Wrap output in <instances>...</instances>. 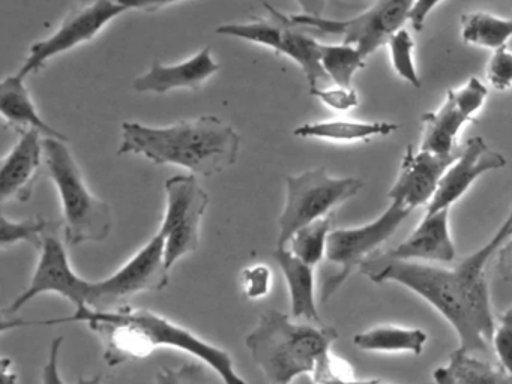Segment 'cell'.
<instances>
[{"label":"cell","instance_id":"cell-1","mask_svg":"<svg viewBox=\"0 0 512 384\" xmlns=\"http://www.w3.org/2000/svg\"><path fill=\"white\" fill-rule=\"evenodd\" d=\"M512 236V207L508 218L478 251L467 255L452 269L421 261H376L361 264V273L374 282H397L415 291L448 320L470 353H490L494 323L485 266Z\"/></svg>","mask_w":512,"mask_h":384},{"label":"cell","instance_id":"cell-2","mask_svg":"<svg viewBox=\"0 0 512 384\" xmlns=\"http://www.w3.org/2000/svg\"><path fill=\"white\" fill-rule=\"evenodd\" d=\"M86 323L103 344L104 362L110 368L131 360L145 359L158 348L184 351L206 363L223 384H248L236 371L232 356L224 348L206 341L193 330L148 309L124 305L109 311L76 309L73 315L52 320L4 321L2 330L16 327L53 326V324Z\"/></svg>","mask_w":512,"mask_h":384},{"label":"cell","instance_id":"cell-3","mask_svg":"<svg viewBox=\"0 0 512 384\" xmlns=\"http://www.w3.org/2000/svg\"><path fill=\"white\" fill-rule=\"evenodd\" d=\"M241 135L220 117L206 114L169 126L122 123L119 155H140L157 165H178L211 177L238 161Z\"/></svg>","mask_w":512,"mask_h":384},{"label":"cell","instance_id":"cell-4","mask_svg":"<svg viewBox=\"0 0 512 384\" xmlns=\"http://www.w3.org/2000/svg\"><path fill=\"white\" fill-rule=\"evenodd\" d=\"M337 339L334 327L296 323L289 315L268 309L260 314L245 344L269 384H295L314 374Z\"/></svg>","mask_w":512,"mask_h":384},{"label":"cell","instance_id":"cell-5","mask_svg":"<svg viewBox=\"0 0 512 384\" xmlns=\"http://www.w3.org/2000/svg\"><path fill=\"white\" fill-rule=\"evenodd\" d=\"M44 161L61 198L65 243L104 242L113 230L112 207L92 194L68 141L44 137Z\"/></svg>","mask_w":512,"mask_h":384},{"label":"cell","instance_id":"cell-6","mask_svg":"<svg viewBox=\"0 0 512 384\" xmlns=\"http://www.w3.org/2000/svg\"><path fill=\"white\" fill-rule=\"evenodd\" d=\"M364 182L356 177H334L325 167L286 177V201L278 218L277 248H286L293 234L355 197Z\"/></svg>","mask_w":512,"mask_h":384},{"label":"cell","instance_id":"cell-7","mask_svg":"<svg viewBox=\"0 0 512 384\" xmlns=\"http://www.w3.org/2000/svg\"><path fill=\"white\" fill-rule=\"evenodd\" d=\"M271 12V18H256L248 23L221 24L215 29L218 35L244 39L254 44L268 47L275 54H284L301 66L302 72L311 87H319L326 80L322 66V45L313 36L302 33L298 26L289 20V15L275 9L269 3H263Z\"/></svg>","mask_w":512,"mask_h":384},{"label":"cell","instance_id":"cell-8","mask_svg":"<svg viewBox=\"0 0 512 384\" xmlns=\"http://www.w3.org/2000/svg\"><path fill=\"white\" fill-rule=\"evenodd\" d=\"M413 210L404 204L392 201L391 206L374 221L361 227L332 230L326 246V260L338 266L337 272L323 281L320 300L328 302L332 294L347 281L356 266H361L368 255L379 249L382 243L397 233L400 225L409 218Z\"/></svg>","mask_w":512,"mask_h":384},{"label":"cell","instance_id":"cell-9","mask_svg":"<svg viewBox=\"0 0 512 384\" xmlns=\"http://www.w3.org/2000/svg\"><path fill=\"white\" fill-rule=\"evenodd\" d=\"M209 206V195L194 174H179L166 182V212L158 233L164 237L169 270L176 261L194 254L200 245V224Z\"/></svg>","mask_w":512,"mask_h":384},{"label":"cell","instance_id":"cell-10","mask_svg":"<svg viewBox=\"0 0 512 384\" xmlns=\"http://www.w3.org/2000/svg\"><path fill=\"white\" fill-rule=\"evenodd\" d=\"M169 272L164 237L157 233L109 278L92 281L86 308L109 311L127 305L137 294L164 290L169 285Z\"/></svg>","mask_w":512,"mask_h":384},{"label":"cell","instance_id":"cell-11","mask_svg":"<svg viewBox=\"0 0 512 384\" xmlns=\"http://www.w3.org/2000/svg\"><path fill=\"white\" fill-rule=\"evenodd\" d=\"M415 0H377L367 11L349 20H332L311 15H289V20L298 27H311L323 33L341 35L344 44L355 45L365 57L377 48L388 44L397 30L409 20Z\"/></svg>","mask_w":512,"mask_h":384},{"label":"cell","instance_id":"cell-12","mask_svg":"<svg viewBox=\"0 0 512 384\" xmlns=\"http://www.w3.org/2000/svg\"><path fill=\"white\" fill-rule=\"evenodd\" d=\"M127 11L118 0H92L86 5L76 6L68 12L61 26L52 35L31 45L28 57L17 74L23 78L38 74L59 54L67 53L97 38L107 24Z\"/></svg>","mask_w":512,"mask_h":384},{"label":"cell","instance_id":"cell-13","mask_svg":"<svg viewBox=\"0 0 512 384\" xmlns=\"http://www.w3.org/2000/svg\"><path fill=\"white\" fill-rule=\"evenodd\" d=\"M92 281L80 278L71 266L65 243L59 239L56 228H49L44 234L40 248L37 269L32 276L31 284L20 296L11 302L7 312H19L35 297L41 294L55 293L73 303L74 308L83 309L88 306Z\"/></svg>","mask_w":512,"mask_h":384},{"label":"cell","instance_id":"cell-14","mask_svg":"<svg viewBox=\"0 0 512 384\" xmlns=\"http://www.w3.org/2000/svg\"><path fill=\"white\" fill-rule=\"evenodd\" d=\"M506 165L505 156L490 149L481 137H472L464 143L463 152L449 165L443 174L436 194L427 204V212L434 213L451 209L460 200L478 177L487 171L499 170Z\"/></svg>","mask_w":512,"mask_h":384},{"label":"cell","instance_id":"cell-15","mask_svg":"<svg viewBox=\"0 0 512 384\" xmlns=\"http://www.w3.org/2000/svg\"><path fill=\"white\" fill-rule=\"evenodd\" d=\"M463 147L452 155H436L421 149L415 152L413 146L407 147L401 162L400 174L394 186L389 189L388 197L391 201H397L412 210L430 203L443 174L463 152Z\"/></svg>","mask_w":512,"mask_h":384},{"label":"cell","instance_id":"cell-16","mask_svg":"<svg viewBox=\"0 0 512 384\" xmlns=\"http://www.w3.org/2000/svg\"><path fill=\"white\" fill-rule=\"evenodd\" d=\"M455 258V245L449 228V209L425 213L421 224L395 248L370 257L376 263L385 261H431L451 263Z\"/></svg>","mask_w":512,"mask_h":384},{"label":"cell","instance_id":"cell-17","mask_svg":"<svg viewBox=\"0 0 512 384\" xmlns=\"http://www.w3.org/2000/svg\"><path fill=\"white\" fill-rule=\"evenodd\" d=\"M44 135L37 129L20 132L19 141L0 165V201L31 200L44 159Z\"/></svg>","mask_w":512,"mask_h":384},{"label":"cell","instance_id":"cell-18","mask_svg":"<svg viewBox=\"0 0 512 384\" xmlns=\"http://www.w3.org/2000/svg\"><path fill=\"white\" fill-rule=\"evenodd\" d=\"M220 71V63L212 57L211 47L202 48L199 53L175 65L155 60L145 74L134 78L133 89L139 93H164L187 89L197 92L209 78Z\"/></svg>","mask_w":512,"mask_h":384},{"label":"cell","instance_id":"cell-19","mask_svg":"<svg viewBox=\"0 0 512 384\" xmlns=\"http://www.w3.org/2000/svg\"><path fill=\"white\" fill-rule=\"evenodd\" d=\"M274 260L277 261L289 288L292 318L323 324L316 303L314 267L296 257L287 248H275Z\"/></svg>","mask_w":512,"mask_h":384},{"label":"cell","instance_id":"cell-20","mask_svg":"<svg viewBox=\"0 0 512 384\" xmlns=\"http://www.w3.org/2000/svg\"><path fill=\"white\" fill-rule=\"evenodd\" d=\"M473 117L458 104L452 90L446 92L442 107L436 111H428L422 116L424 135H422L421 150L436 153V155H452L463 147L457 137L460 129Z\"/></svg>","mask_w":512,"mask_h":384},{"label":"cell","instance_id":"cell-21","mask_svg":"<svg viewBox=\"0 0 512 384\" xmlns=\"http://www.w3.org/2000/svg\"><path fill=\"white\" fill-rule=\"evenodd\" d=\"M0 113L5 122L16 131L37 129L44 137L62 138L68 141L67 135L56 131L40 116L22 75H8L0 84Z\"/></svg>","mask_w":512,"mask_h":384},{"label":"cell","instance_id":"cell-22","mask_svg":"<svg viewBox=\"0 0 512 384\" xmlns=\"http://www.w3.org/2000/svg\"><path fill=\"white\" fill-rule=\"evenodd\" d=\"M436 384H512V375L502 366L478 359L464 348L449 354L446 366L434 369Z\"/></svg>","mask_w":512,"mask_h":384},{"label":"cell","instance_id":"cell-23","mask_svg":"<svg viewBox=\"0 0 512 384\" xmlns=\"http://www.w3.org/2000/svg\"><path fill=\"white\" fill-rule=\"evenodd\" d=\"M398 129L400 125L392 122L335 119L304 123L293 129V135L314 138V140L335 141V143H353V141H368L374 137H386Z\"/></svg>","mask_w":512,"mask_h":384},{"label":"cell","instance_id":"cell-24","mask_svg":"<svg viewBox=\"0 0 512 384\" xmlns=\"http://www.w3.org/2000/svg\"><path fill=\"white\" fill-rule=\"evenodd\" d=\"M428 336L421 329L406 327L380 326L367 332L358 333L353 344L364 351L379 353H412L419 356L424 351Z\"/></svg>","mask_w":512,"mask_h":384},{"label":"cell","instance_id":"cell-25","mask_svg":"<svg viewBox=\"0 0 512 384\" xmlns=\"http://www.w3.org/2000/svg\"><path fill=\"white\" fill-rule=\"evenodd\" d=\"M461 38L466 44L499 50L512 38V20L488 12L461 15Z\"/></svg>","mask_w":512,"mask_h":384},{"label":"cell","instance_id":"cell-26","mask_svg":"<svg viewBox=\"0 0 512 384\" xmlns=\"http://www.w3.org/2000/svg\"><path fill=\"white\" fill-rule=\"evenodd\" d=\"M367 57L355 45L335 44L322 45V66L328 78L334 81L335 86L352 89L353 77L356 72L367 66Z\"/></svg>","mask_w":512,"mask_h":384},{"label":"cell","instance_id":"cell-27","mask_svg":"<svg viewBox=\"0 0 512 384\" xmlns=\"http://www.w3.org/2000/svg\"><path fill=\"white\" fill-rule=\"evenodd\" d=\"M334 230V218L325 216L293 234L286 248L310 266H317L326 257L328 237Z\"/></svg>","mask_w":512,"mask_h":384},{"label":"cell","instance_id":"cell-28","mask_svg":"<svg viewBox=\"0 0 512 384\" xmlns=\"http://www.w3.org/2000/svg\"><path fill=\"white\" fill-rule=\"evenodd\" d=\"M52 227V222L47 221L43 216H32V218L22 219V221H14L7 215H2L0 246L8 248L17 243L26 242L40 249L43 245L44 234Z\"/></svg>","mask_w":512,"mask_h":384},{"label":"cell","instance_id":"cell-29","mask_svg":"<svg viewBox=\"0 0 512 384\" xmlns=\"http://www.w3.org/2000/svg\"><path fill=\"white\" fill-rule=\"evenodd\" d=\"M389 56H391L392 66L398 77L412 84L413 87H421V78L416 71L415 60H413V42L412 36L406 29L397 30L388 41Z\"/></svg>","mask_w":512,"mask_h":384},{"label":"cell","instance_id":"cell-30","mask_svg":"<svg viewBox=\"0 0 512 384\" xmlns=\"http://www.w3.org/2000/svg\"><path fill=\"white\" fill-rule=\"evenodd\" d=\"M242 288L250 300H260L268 296L272 287V272L265 264L245 267L241 273Z\"/></svg>","mask_w":512,"mask_h":384},{"label":"cell","instance_id":"cell-31","mask_svg":"<svg viewBox=\"0 0 512 384\" xmlns=\"http://www.w3.org/2000/svg\"><path fill=\"white\" fill-rule=\"evenodd\" d=\"M491 344L496 351L500 366L512 375V305L500 317L499 326L494 329Z\"/></svg>","mask_w":512,"mask_h":384},{"label":"cell","instance_id":"cell-32","mask_svg":"<svg viewBox=\"0 0 512 384\" xmlns=\"http://www.w3.org/2000/svg\"><path fill=\"white\" fill-rule=\"evenodd\" d=\"M487 77L491 86L499 92L512 87V51L508 47L494 51L487 66Z\"/></svg>","mask_w":512,"mask_h":384},{"label":"cell","instance_id":"cell-33","mask_svg":"<svg viewBox=\"0 0 512 384\" xmlns=\"http://www.w3.org/2000/svg\"><path fill=\"white\" fill-rule=\"evenodd\" d=\"M310 93L316 98H319L326 107L332 108L335 111H349L359 104L358 93L353 89H346V87H311Z\"/></svg>","mask_w":512,"mask_h":384},{"label":"cell","instance_id":"cell-34","mask_svg":"<svg viewBox=\"0 0 512 384\" xmlns=\"http://www.w3.org/2000/svg\"><path fill=\"white\" fill-rule=\"evenodd\" d=\"M157 384H205L206 375L202 366L185 363L179 368H163L155 378Z\"/></svg>","mask_w":512,"mask_h":384},{"label":"cell","instance_id":"cell-35","mask_svg":"<svg viewBox=\"0 0 512 384\" xmlns=\"http://www.w3.org/2000/svg\"><path fill=\"white\" fill-rule=\"evenodd\" d=\"M62 342H64V338L58 336L50 344L49 357H47V362L43 369V384H65L64 378L61 375V369H59Z\"/></svg>","mask_w":512,"mask_h":384},{"label":"cell","instance_id":"cell-36","mask_svg":"<svg viewBox=\"0 0 512 384\" xmlns=\"http://www.w3.org/2000/svg\"><path fill=\"white\" fill-rule=\"evenodd\" d=\"M442 0H415L412 11H410L409 21L415 32H421L425 26L428 14L436 8Z\"/></svg>","mask_w":512,"mask_h":384},{"label":"cell","instance_id":"cell-37","mask_svg":"<svg viewBox=\"0 0 512 384\" xmlns=\"http://www.w3.org/2000/svg\"><path fill=\"white\" fill-rule=\"evenodd\" d=\"M497 272L512 285V240L508 239L497 251Z\"/></svg>","mask_w":512,"mask_h":384},{"label":"cell","instance_id":"cell-38","mask_svg":"<svg viewBox=\"0 0 512 384\" xmlns=\"http://www.w3.org/2000/svg\"><path fill=\"white\" fill-rule=\"evenodd\" d=\"M118 2L127 9H137V11L143 12H157L160 11V9L166 8V6L173 5V3L182 2V0H118Z\"/></svg>","mask_w":512,"mask_h":384},{"label":"cell","instance_id":"cell-39","mask_svg":"<svg viewBox=\"0 0 512 384\" xmlns=\"http://www.w3.org/2000/svg\"><path fill=\"white\" fill-rule=\"evenodd\" d=\"M301 6L302 14L311 15V17H323L326 3L328 0H296Z\"/></svg>","mask_w":512,"mask_h":384},{"label":"cell","instance_id":"cell-40","mask_svg":"<svg viewBox=\"0 0 512 384\" xmlns=\"http://www.w3.org/2000/svg\"><path fill=\"white\" fill-rule=\"evenodd\" d=\"M10 359H4V363H2V384H16V374H14L13 366H11Z\"/></svg>","mask_w":512,"mask_h":384},{"label":"cell","instance_id":"cell-41","mask_svg":"<svg viewBox=\"0 0 512 384\" xmlns=\"http://www.w3.org/2000/svg\"><path fill=\"white\" fill-rule=\"evenodd\" d=\"M77 384H103V377L101 375H94V377H80Z\"/></svg>","mask_w":512,"mask_h":384},{"label":"cell","instance_id":"cell-42","mask_svg":"<svg viewBox=\"0 0 512 384\" xmlns=\"http://www.w3.org/2000/svg\"><path fill=\"white\" fill-rule=\"evenodd\" d=\"M347 384H388V383H383V381H379V380H349V381H347ZM422 384H428V383H422Z\"/></svg>","mask_w":512,"mask_h":384}]
</instances>
